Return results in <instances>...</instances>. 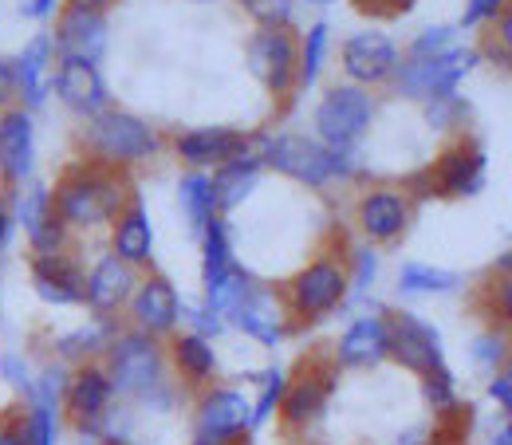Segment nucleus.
Returning a JSON list of instances; mask_svg holds the SVG:
<instances>
[{"mask_svg": "<svg viewBox=\"0 0 512 445\" xmlns=\"http://www.w3.org/2000/svg\"><path fill=\"white\" fill-rule=\"evenodd\" d=\"M130 205L127 182L107 166V162H87V166H71L60 186L52 190V209L64 225L75 229H95V225H111L123 209Z\"/></svg>", "mask_w": 512, "mask_h": 445, "instance_id": "nucleus-1", "label": "nucleus"}, {"mask_svg": "<svg viewBox=\"0 0 512 445\" xmlns=\"http://www.w3.org/2000/svg\"><path fill=\"white\" fill-rule=\"evenodd\" d=\"M107 375L115 394L138 398L142 406H170V386H166V351L154 335L130 327L119 331L107 347Z\"/></svg>", "mask_w": 512, "mask_h": 445, "instance_id": "nucleus-2", "label": "nucleus"}, {"mask_svg": "<svg viewBox=\"0 0 512 445\" xmlns=\"http://www.w3.org/2000/svg\"><path fill=\"white\" fill-rule=\"evenodd\" d=\"M347 292H351V272H347V264L335 260V256H320V260L304 264V268L284 284L280 308H284L288 323L308 327V323H320L323 316H331V312L347 300Z\"/></svg>", "mask_w": 512, "mask_h": 445, "instance_id": "nucleus-3", "label": "nucleus"}, {"mask_svg": "<svg viewBox=\"0 0 512 445\" xmlns=\"http://www.w3.org/2000/svg\"><path fill=\"white\" fill-rule=\"evenodd\" d=\"M111 406H115V386H111V375L103 363H79L67 375L64 390H60V410L79 438L103 445Z\"/></svg>", "mask_w": 512, "mask_h": 445, "instance_id": "nucleus-4", "label": "nucleus"}, {"mask_svg": "<svg viewBox=\"0 0 512 445\" xmlns=\"http://www.w3.org/2000/svg\"><path fill=\"white\" fill-rule=\"evenodd\" d=\"M253 430V406L241 390L209 386L193 406L190 445H245Z\"/></svg>", "mask_w": 512, "mask_h": 445, "instance_id": "nucleus-5", "label": "nucleus"}, {"mask_svg": "<svg viewBox=\"0 0 512 445\" xmlns=\"http://www.w3.org/2000/svg\"><path fill=\"white\" fill-rule=\"evenodd\" d=\"M386 359L426 379L446 367V347H442V335L426 319L410 316V312H386Z\"/></svg>", "mask_w": 512, "mask_h": 445, "instance_id": "nucleus-6", "label": "nucleus"}, {"mask_svg": "<svg viewBox=\"0 0 512 445\" xmlns=\"http://www.w3.org/2000/svg\"><path fill=\"white\" fill-rule=\"evenodd\" d=\"M375 119V99L363 87H331L316 111V134L327 150H351Z\"/></svg>", "mask_w": 512, "mask_h": 445, "instance_id": "nucleus-7", "label": "nucleus"}, {"mask_svg": "<svg viewBox=\"0 0 512 445\" xmlns=\"http://www.w3.org/2000/svg\"><path fill=\"white\" fill-rule=\"evenodd\" d=\"M481 52L473 48H449L442 56H430V60H406L398 67V91L402 95H414V99H446L453 95V87L477 67Z\"/></svg>", "mask_w": 512, "mask_h": 445, "instance_id": "nucleus-8", "label": "nucleus"}, {"mask_svg": "<svg viewBox=\"0 0 512 445\" xmlns=\"http://www.w3.org/2000/svg\"><path fill=\"white\" fill-rule=\"evenodd\" d=\"M485 182V154L477 142L461 138L438 154V162L430 166V174L414 178V186L422 197H473Z\"/></svg>", "mask_w": 512, "mask_h": 445, "instance_id": "nucleus-9", "label": "nucleus"}, {"mask_svg": "<svg viewBox=\"0 0 512 445\" xmlns=\"http://www.w3.org/2000/svg\"><path fill=\"white\" fill-rule=\"evenodd\" d=\"M335 390V367L320 359H304L296 367V375L284 382V398H280V418L288 430H308L312 422H320L327 410V398Z\"/></svg>", "mask_w": 512, "mask_h": 445, "instance_id": "nucleus-10", "label": "nucleus"}, {"mask_svg": "<svg viewBox=\"0 0 512 445\" xmlns=\"http://www.w3.org/2000/svg\"><path fill=\"white\" fill-rule=\"evenodd\" d=\"M91 146L103 162H142L158 154V134L127 111H103L91 119Z\"/></svg>", "mask_w": 512, "mask_h": 445, "instance_id": "nucleus-11", "label": "nucleus"}, {"mask_svg": "<svg viewBox=\"0 0 512 445\" xmlns=\"http://www.w3.org/2000/svg\"><path fill=\"white\" fill-rule=\"evenodd\" d=\"M264 166H272L304 186H323L327 178H335L331 150L308 134H276L272 142H264Z\"/></svg>", "mask_w": 512, "mask_h": 445, "instance_id": "nucleus-12", "label": "nucleus"}, {"mask_svg": "<svg viewBox=\"0 0 512 445\" xmlns=\"http://www.w3.org/2000/svg\"><path fill=\"white\" fill-rule=\"evenodd\" d=\"M296 64H300V52H296V40L288 36V28H260L249 44V67L256 71V79L276 95L284 99L296 83Z\"/></svg>", "mask_w": 512, "mask_h": 445, "instance_id": "nucleus-13", "label": "nucleus"}, {"mask_svg": "<svg viewBox=\"0 0 512 445\" xmlns=\"http://www.w3.org/2000/svg\"><path fill=\"white\" fill-rule=\"evenodd\" d=\"M130 319L138 331L162 339V335H174L178 319H182V300H178V288L162 276V272H150L138 280L134 296H130Z\"/></svg>", "mask_w": 512, "mask_h": 445, "instance_id": "nucleus-14", "label": "nucleus"}, {"mask_svg": "<svg viewBox=\"0 0 512 445\" xmlns=\"http://www.w3.org/2000/svg\"><path fill=\"white\" fill-rule=\"evenodd\" d=\"M32 288L52 308H75L87 304V272L67 253L32 256Z\"/></svg>", "mask_w": 512, "mask_h": 445, "instance_id": "nucleus-15", "label": "nucleus"}, {"mask_svg": "<svg viewBox=\"0 0 512 445\" xmlns=\"http://www.w3.org/2000/svg\"><path fill=\"white\" fill-rule=\"evenodd\" d=\"M134 288H138L134 268L123 264L115 253H107L103 260H95V268L87 272V308L95 316L111 319L115 312H123L130 304Z\"/></svg>", "mask_w": 512, "mask_h": 445, "instance_id": "nucleus-16", "label": "nucleus"}, {"mask_svg": "<svg viewBox=\"0 0 512 445\" xmlns=\"http://www.w3.org/2000/svg\"><path fill=\"white\" fill-rule=\"evenodd\" d=\"M410 225V201L402 190L390 186H375L359 197V229L375 241V245H390L406 233Z\"/></svg>", "mask_w": 512, "mask_h": 445, "instance_id": "nucleus-17", "label": "nucleus"}, {"mask_svg": "<svg viewBox=\"0 0 512 445\" xmlns=\"http://www.w3.org/2000/svg\"><path fill=\"white\" fill-rule=\"evenodd\" d=\"M56 91L71 111L79 115H103L107 111V83L99 75V67L91 60H75V56H64L60 60V71H56Z\"/></svg>", "mask_w": 512, "mask_h": 445, "instance_id": "nucleus-18", "label": "nucleus"}, {"mask_svg": "<svg viewBox=\"0 0 512 445\" xmlns=\"http://www.w3.org/2000/svg\"><path fill=\"white\" fill-rule=\"evenodd\" d=\"M343 71L355 83H383L398 71V48L383 32H359L343 44Z\"/></svg>", "mask_w": 512, "mask_h": 445, "instance_id": "nucleus-19", "label": "nucleus"}, {"mask_svg": "<svg viewBox=\"0 0 512 445\" xmlns=\"http://www.w3.org/2000/svg\"><path fill=\"white\" fill-rule=\"evenodd\" d=\"M178 154L190 162V166H225L241 154L253 150L249 134L241 130H229V127H205V130H186L178 142Z\"/></svg>", "mask_w": 512, "mask_h": 445, "instance_id": "nucleus-20", "label": "nucleus"}, {"mask_svg": "<svg viewBox=\"0 0 512 445\" xmlns=\"http://www.w3.org/2000/svg\"><path fill=\"white\" fill-rule=\"evenodd\" d=\"M36 166V134L28 111L0 115V174L4 182H24Z\"/></svg>", "mask_w": 512, "mask_h": 445, "instance_id": "nucleus-21", "label": "nucleus"}, {"mask_svg": "<svg viewBox=\"0 0 512 445\" xmlns=\"http://www.w3.org/2000/svg\"><path fill=\"white\" fill-rule=\"evenodd\" d=\"M386 359V316H359L335 347V367H379Z\"/></svg>", "mask_w": 512, "mask_h": 445, "instance_id": "nucleus-22", "label": "nucleus"}, {"mask_svg": "<svg viewBox=\"0 0 512 445\" xmlns=\"http://www.w3.org/2000/svg\"><path fill=\"white\" fill-rule=\"evenodd\" d=\"M52 40L60 44L64 56L95 64L103 56V48H107V20H103V12H75V8H67L64 16H60V24H56Z\"/></svg>", "mask_w": 512, "mask_h": 445, "instance_id": "nucleus-23", "label": "nucleus"}, {"mask_svg": "<svg viewBox=\"0 0 512 445\" xmlns=\"http://www.w3.org/2000/svg\"><path fill=\"white\" fill-rule=\"evenodd\" d=\"M111 249L130 268H146L150 264V256H154V229H150V217H146V209L138 201H130L127 209L115 217Z\"/></svg>", "mask_w": 512, "mask_h": 445, "instance_id": "nucleus-24", "label": "nucleus"}, {"mask_svg": "<svg viewBox=\"0 0 512 445\" xmlns=\"http://www.w3.org/2000/svg\"><path fill=\"white\" fill-rule=\"evenodd\" d=\"M260 170H264V154H241V158H233V162H225L221 170H217V178H213V201H217V213H233L249 193L256 190V182H260Z\"/></svg>", "mask_w": 512, "mask_h": 445, "instance_id": "nucleus-25", "label": "nucleus"}, {"mask_svg": "<svg viewBox=\"0 0 512 445\" xmlns=\"http://www.w3.org/2000/svg\"><path fill=\"white\" fill-rule=\"evenodd\" d=\"M170 363H174V371L190 382V386H209L213 375H217V351H213V343H209L205 335H197V331L174 335V343H170Z\"/></svg>", "mask_w": 512, "mask_h": 445, "instance_id": "nucleus-26", "label": "nucleus"}, {"mask_svg": "<svg viewBox=\"0 0 512 445\" xmlns=\"http://www.w3.org/2000/svg\"><path fill=\"white\" fill-rule=\"evenodd\" d=\"M115 335H119V327L111 319L95 316L91 323H79L75 331H67L64 339L56 343V355L71 359V363H95L99 355H107V347H111Z\"/></svg>", "mask_w": 512, "mask_h": 445, "instance_id": "nucleus-27", "label": "nucleus"}, {"mask_svg": "<svg viewBox=\"0 0 512 445\" xmlns=\"http://www.w3.org/2000/svg\"><path fill=\"white\" fill-rule=\"evenodd\" d=\"M56 40L52 36H32V44L20 52V60L12 64L16 71V91L24 95V103L40 107L44 103V75H48V60H52Z\"/></svg>", "mask_w": 512, "mask_h": 445, "instance_id": "nucleus-28", "label": "nucleus"}, {"mask_svg": "<svg viewBox=\"0 0 512 445\" xmlns=\"http://www.w3.org/2000/svg\"><path fill=\"white\" fill-rule=\"evenodd\" d=\"M461 284L457 272L449 268H434V264H422V260H410L398 268V292L406 296H434V292H453Z\"/></svg>", "mask_w": 512, "mask_h": 445, "instance_id": "nucleus-29", "label": "nucleus"}, {"mask_svg": "<svg viewBox=\"0 0 512 445\" xmlns=\"http://www.w3.org/2000/svg\"><path fill=\"white\" fill-rule=\"evenodd\" d=\"M182 209H186V217H190L193 233L201 237V233H205V225L217 217L213 178H205V174H190V178H182Z\"/></svg>", "mask_w": 512, "mask_h": 445, "instance_id": "nucleus-30", "label": "nucleus"}, {"mask_svg": "<svg viewBox=\"0 0 512 445\" xmlns=\"http://www.w3.org/2000/svg\"><path fill=\"white\" fill-rule=\"evenodd\" d=\"M28 245H32V253L36 256H52V253H64L67 245V225L56 217V213H48L32 233H28Z\"/></svg>", "mask_w": 512, "mask_h": 445, "instance_id": "nucleus-31", "label": "nucleus"}, {"mask_svg": "<svg viewBox=\"0 0 512 445\" xmlns=\"http://www.w3.org/2000/svg\"><path fill=\"white\" fill-rule=\"evenodd\" d=\"M323 48H327V24H316L308 36H304V48H300V87H312L323 64Z\"/></svg>", "mask_w": 512, "mask_h": 445, "instance_id": "nucleus-32", "label": "nucleus"}, {"mask_svg": "<svg viewBox=\"0 0 512 445\" xmlns=\"http://www.w3.org/2000/svg\"><path fill=\"white\" fill-rule=\"evenodd\" d=\"M422 394H426V402H430L438 414L453 410V406H457V382H453V375H449V367L434 371V375H426V379H422Z\"/></svg>", "mask_w": 512, "mask_h": 445, "instance_id": "nucleus-33", "label": "nucleus"}, {"mask_svg": "<svg viewBox=\"0 0 512 445\" xmlns=\"http://www.w3.org/2000/svg\"><path fill=\"white\" fill-rule=\"evenodd\" d=\"M241 8L260 28H284L292 20V0H241Z\"/></svg>", "mask_w": 512, "mask_h": 445, "instance_id": "nucleus-34", "label": "nucleus"}, {"mask_svg": "<svg viewBox=\"0 0 512 445\" xmlns=\"http://www.w3.org/2000/svg\"><path fill=\"white\" fill-rule=\"evenodd\" d=\"M284 382H288V379H284V375H280L276 367H272V371L264 375V390H260V402L253 406V430H256V426H264V422L272 418V410L280 406V398H284Z\"/></svg>", "mask_w": 512, "mask_h": 445, "instance_id": "nucleus-35", "label": "nucleus"}, {"mask_svg": "<svg viewBox=\"0 0 512 445\" xmlns=\"http://www.w3.org/2000/svg\"><path fill=\"white\" fill-rule=\"evenodd\" d=\"M473 355H477V367H501L509 363V343L501 339V331H485L473 343Z\"/></svg>", "mask_w": 512, "mask_h": 445, "instance_id": "nucleus-36", "label": "nucleus"}, {"mask_svg": "<svg viewBox=\"0 0 512 445\" xmlns=\"http://www.w3.org/2000/svg\"><path fill=\"white\" fill-rule=\"evenodd\" d=\"M449 40H453V28H426V32L410 44V60L442 56V52H449Z\"/></svg>", "mask_w": 512, "mask_h": 445, "instance_id": "nucleus-37", "label": "nucleus"}, {"mask_svg": "<svg viewBox=\"0 0 512 445\" xmlns=\"http://www.w3.org/2000/svg\"><path fill=\"white\" fill-rule=\"evenodd\" d=\"M0 445H32L28 410H8V414H0Z\"/></svg>", "mask_w": 512, "mask_h": 445, "instance_id": "nucleus-38", "label": "nucleus"}, {"mask_svg": "<svg viewBox=\"0 0 512 445\" xmlns=\"http://www.w3.org/2000/svg\"><path fill=\"white\" fill-rule=\"evenodd\" d=\"M0 375H4V382H8V386H16V390H24V394H28V390H32V371H28V363H24V359H20V355H4V359H0Z\"/></svg>", "mask_w": 512, "mask_h": 445, "instance_id": "nucleus-39", "label": "nucleus"}, {"mask_svg": "<svg viewBox=\"0 0 512 445\" xmlns=\"http://www.w3.org/2000/svg\"><path fill=\"white\" fill-rule=\"evenodd\" d=\"M489 398L512 418V355L505 367H497V375H493V382H489Z\"/></svg>", "mask_w": 512, "mask_h": 445, "instance_id": "nucleus-40", "label": "nucleus"}, {"mask_svg": "<svg viewBox=\"0 0 512 445\" xmlns=\"http://www.w3.org/2000/svg\"><path fill=\"white\" fill-rule=\"evenodd\" d=\"M489 304H493V319H497V323L505 319V323L512 327V276H501V280L493 284Z\"/></svg>", "mask_w": 512, "mask_h": 445, "instance_id": "nucleus-41", "label": "nucleus"}, {"mask_svg": "<svg viewBox=\"0 0 512 445\" xmlns=\"http://www.w3.org/2000/svg\"><path fill=\"white\" fill-rule=\"evenodd\" d=\"M505 4H509V0H469V4H465L461 24H465V28H473V24L489 20V16H501V8H505Z\"/></svg>", "mask_w": 512, "mask_h": 445, "instance_id": "nucleus-42", "label": "nucleus"}, {"mask_svg": "<svg viewBox=\"0 0 512 445\" xmlns=\"http://www.w3.org/2000/svg\"><path fill=\"white\" fill-rule=\"evenodd\" d=\"M375 268H379V260H375V253H371V249H359V253H355V276H351V284H355V288L363 292V288L371 284Z\"/></svg>", "mask_w": 512, "mask_h": 445, "instance_id": "nucleus-43", "label": "nucleus"}, {"mask_svg": "<svg viewBox=\"0 0 512 445\" xmlns=\"http://www.w3.org/2000/svg\"><path fill=\"white\" fill-rule=\"evenodd\" d=\"M359 4V12H386V16H394V12H406L414 0H355Z\"/></svg>", "mask_w": 512, "mask_h": 445, "instance_id": "nucleus-44", "label": "nucleus"}, {"mask_svg": "<svg viewBox=\"0 0 512 445\" xmlns=\"http://www.w3.org/2000/svg\"><path fill=\"white\" fill-rule=\"evenodd\" d=\"M12 91H16V71H12V64L0 60V107L12 99Z\"/></svg>", "mask_w": 512, "mask_h": 445, "instance_id": "nucleus-45", "label": "nucleus"}, {"mask_svg": "<svg viewBox=\"0 0 512 445\" xmlns=\"http://www.w3.org/2000/svg\"><path fill=\"white\" fill-rule=\"evenodd\" d=\"M497 44L512 52V4H505V12H501V24H497Z\"/></svg>", "mask_w": 512, "mask_h": 445, "instance_id": "nucleus-46", "label": "nucleus"}, {"mask_svg": "<svg viewBox=\"0 0 512 445\" xmlns=\"http://www.w3.org/2000/svg\"><path fill=\"white\" fill-rule=\"evenodd\" d=\"M52 4H56V0H20V8H24V16H32V20H40V16H48V12H52Z\"/></svg>", "mask_w": 512, "mask_h": 445, "instance_id": "nucleus-47", "label": "nucleus"}, {"mask_svg": "<svg viewBox=\"0 0 512 445\" xmlns=\"http://www.w3.org/2000/svg\"><path fill=\"white\" fill-rule=\"evenodd\" d=\"M12 209H8V201H0V249L8 245V237H12Z\"/></svg>", "mask_w": 512, "mask_h": 445, "instance_id": "nucleus-48", "label": "nucleus"}, {"mask_svg": "<svg viewBox=\"0 0 512 445\" xmlns=\"http://www.w3.org/2000/svg\"><path fill=\"white\" fill-rule=\"evenodd\" d=\"M111 0H67V8H75V12H103Z\"/></svg>", "mask_w": 512, "mask_h": 445, "instance_id": "nucleus-49", "label": "nucleus"}, {"mask_svg": "<svg viewBox=\"0 0 512 445\" xmlns=\"http://www.w3.org/2000/svg\"><path fill=\"white\" fill-rule=\"evenodd\" d=\"M493 445H512V418H505V422L497 426V434H493Z\"/></svg>", "mask_w": 512, "mask_h": 445, "instance_id": "nucleus-50", "label": "nucleus"}, {"mask_svg": "<svg viewBox=\"0 0 512 445\" xmlns=\"http://www.w3.org/2000/svg\"><path fill=\"white\" fill-rule=\"evenodd\" d=\"M497 276H512V249L501 256V264H497Z\"/></svg>", "mask_w": 512, "mask_h": 445, "instance_id": "nucleus-51", "label": "nucleus"}, {"mask_svg": "<svg viewBox=\"0 0 512 445\" xmlns=\"http://www.w3.org/2000/svg\"><path fill=\"white\" fill-rule=\"evenodd\" d=\"M312 4H331V0H312Z\"/></svg>", "mask_w": 512, "mask_h": 445, "instance_id": "nucleus-52", "label": "nucleus"}, {"mask_svg": "<svg viewBox=\"0 0 512 445\" xmlns=\"http://www.w3.org/2000/svg\"><path fill=\"white\" fill-rule=\"evenodd\" d=\"M103 445H127V442H103Z\"/></svg>", "mask_w": 512, "mask_h": 445, "instance_id": "nucleus-53", "label": "nucleus"}, {"mask_svg": "<svg viewBox=\"0 0 512 445\" xmlns=\"http://www.w3.org/2000/svg\"><path fill=\"white\" fill-rule=\"evenodd\" d=\"M197 4H209V0H197Z\"/></svg>", "mask_w": 512, "mask_h": 445, "instance_id": "nucleus-54", "label": "nucleus"}]
</instances>
